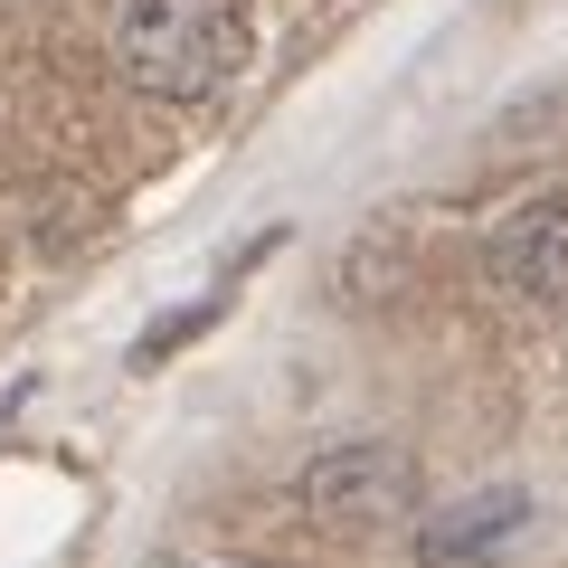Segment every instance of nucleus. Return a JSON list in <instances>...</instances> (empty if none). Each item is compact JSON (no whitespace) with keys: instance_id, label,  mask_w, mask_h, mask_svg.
Here are the masks:
<instances>
[{"instance_id":"nucleus-4","label":"nucleus","mask_w":568,"mask_h":568,"mask_svg":"<svg viewBox=\"0 0 568 568\" xmlns=\"http://www.w3.org/2000/svg\"><path fill=\"white\" fill-rule=\"evenodd\" d=\"M521 530V493H484V503H465L455 521H426V549L436 559H455V549H493Z\"/></svg>"},{"instance_id":"nucleus-3","label":"nucleus","mask_w":568,"mask_h":568,"mask_svg":"<svg viewBox=\"0 0 568 568\" xmlns=\"http://www.w3.org/2000/svg\"><path fill=\"white\" fill-rule=\"evenodd\" d=\"M304 503L332 511V521H379V511L407 503V455L398 446H342L332 465L304 474Z\"/></svg>"},{"instance_id":"nucleus-1","label":"nucleus","mask_w":568,"mask_h":568,"mask_svg":"<svg viewBox=\"0 0 568 568\" xmlns=\"http://www.w3.org/2000/svg\"><path fill=\"white\" fill-rule=\"evenodd\" d=\"M246 48H256L246 0H123L114 10V77L162 104L219 95L246 67Z\"/></svg>"},{"instance_id":"nucleus-2","label":"nucleus","mask_w":568,"mask_h":568,"mask_svg":"<svg viewBox=\"0 0 568 568\" xmlns=\"http://www.w3.org/2000/svg\"><path fill=\"white\" fill-rule=\"evenodd\" d=\"M493 275L511 284V294H568V190H540V200H521L503 227H493Z\"/></svg>"}]
</instances>
